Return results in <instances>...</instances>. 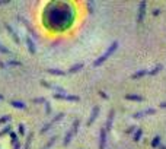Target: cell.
<instances>
[{
    "instance_id": "e0dca14e",
    "label": "cell",
    "mask_w": 166,
    "mask_h": 149,
    "mask_svg": "<svg viewBox=\"0 0 166 149\" xmlns=\"http://www.w3.org/2000/svg\"><path fill=\"white\" fill-rule=\"evenodd\" d=\"M159 143H160V138H159V136H156V138L152 140V146H153V148H156V146H159Z\"/></svg>"
},
{
    "instance_id": "83f0119b",
    "label": "cell",
    "mask_w": 166,
    "mask_h": 149,
    "mask_svg": "<svg viewBox=\"0 0 166 149\" xmlns=\"http://www.w3.org/2000/svg\"><path fill=\"white\" fill-rule=\"evenodd\" d=\"M160 149H166V146H160Z\"/></svg>"
},
{
    "instance_id": "7c38bea8",
    "label": "cell",
    "mask_w": 166,
    "mask_h": 149,
    "mask_svg": "<svg viewBox=\"0 0 166 149\" xmlns=\"http://www.w3.org/2000/svg\"><path fill=\"white\" fill-rule=\"evenodd\" d=\"M6 28H7V31L10 32V35L13 37V39H15L16 42H19V38H18V35H16V32H15V31H13V29H12V28H10L9 25H6Z\"/></svg>"
},
{
    "instance_id": "8992f818",
    "label": "cell",
    "mask_w": 166,
    "mask_h": 149,
    "mask_svg": "<svg viewBox=\"0 0 166 149\" xmlns=\"http://www.w3.org/2000/svg\"><path fill=\"white\" fill-rule=\"evenodd\" d=\"M153 112H155V110H153V108H149V110H144V111L135 112L133 117H134V118H140V117H144L146 114H153Z\"/></svg>"
},
{
    "instance_id": "484cf974",
    "label": "cell",
    "mask_w": 166,
    "mask_h": 149,
    "mask_svg": "<svg viewBox=\"0 0 166 149\" xmlns=\"http://www.w3.org/2000/svg\"><path fill=\"white\" fill-rule=\"evenodd\" d=\"M19 148H21V143H16V145L13 146V149H19Z\"/></svg>"
},
{
    "instance_id": "44dd1931",
    "label": "cell",
    "mask_w": 166,
    "mask_h": 149,
    "mask_svg": "<svg viewBox=\"0 0 166 149\" xmlns=\"http://www.w3.org/2000/svg\"><path fill=\"white\" fill-rule=\"evenodd\" d=\"M10 133V126H6V129H3L1 132H0V136H3V135H6V133Z\"/></svg>"
},
{
    "instance_id": "277c9868",
    "label": "cell",
    "mask_w": 166,
    "mask_h": 149,
    "mask_svg": "<svg viewBox=\"0 0 166 149\" xmlns=\"http://www.w3.org/2000/svg\"><path fill=\"white\" fill-rule=\"evenodd\" d=\"M61 118H63V114H58V115H57L55 118H52V120H51V121H50L48 124H45V127H42V129H41V133L47 132V130H48V129H50V127H51V126H52L54 123H57V121H58V120H61Z\"/></svg>"
},
{
    "instance_id": "d6986e66",
    "label": "cell",
    "mask_w": 166,
    "mask_h": 149,
    "mask_svg": "<svg viewBox=\"0 0 166 149\" xmlns=\"http://www.w3.org/2000/svg\"><path fill=\"white\" fill-rule=\"evenodd\" d=\"M160 70H162V66H156L153 70H150V72H149V74H156V73H159Z\"/></svg>"
},
{
    "instance_id": "4fadbf2b",
    "label": "cell",
    "mask_w": 166,
    "mask_h": 149,
    "mask_svg": "<svg viewBox=\"0 0 166 149\" xmlns=\"http://www.w3.org/2000/svg\"><path fill=\"white\" fill-rule=\"evenodd\" d=\"M125 98L133 101H143V97H138V95H125Z\"/></svg>"
},
{
    "instance_id": "52a82bcc",
    "label": "cell",
    "mask_w": 166,
    "mask_h": 149,
    "mask_svg": "<svg viewBox=\"0 0 166 149\" xmlns=\"http://www.w3.org/2000/svg\"><path fill=\"white\" fill-rule=\"evenodd\" d=\"M55 98H61V100H70V101H79L77 97H72V95H58V94H54Z\"/></svg>"
},
{
    "instance_id": "3957f363",
    "label": "cell",
    "mask_w": 166,
    "mask_h": 149,
    "mask_svg": "<svg viewBox=\"0 0 166 149\" xmlns=\"http://www.w3.org/2000/svg\"><path fill=\"white\" fill-rule=\"evenodd\" d=\"M144 13H146V1H141L140 3V10H138V18H137L138 24H141V21L144 18Z\"/></svg>"
},
{
    "instance_id": "603a6c76",
    "label": "cell",
    "mask_w": 166,
    "mask_h": 149,
    "mask_svg": "<svg viewBox=\"0 0 166 149\" xmlns=\"http://www.w3.org/2000/svg\"><path fill=\"white\" fill-rule=\"evenodd\" d=\"M23 127H25L23 124H19V126H18V132H19L21 135H23V133H25V129H23Z\"/></svg>"
},
{
    "instance_id": "5b68a950",
    "label": "cell",
    "mask_w": 166,
    "mask_h": 149,
    "mask_svg": "<svg viewBox=\"0 0 166 149\" xmlns=\"http://www.w3.org/2000/svg\"><path fill=\"white\" fill-rule=\"evenodd\" d=\"M105 143H106V129L101 130V140H99V149H105Z\"/></svg>"
},
{
    "instance_id": "5bb4252c",
    "label": "cell",
    "mask_w": 166,
    "mask_h": 149,
    "mask_svg": "<svg viewBox=\"0 0 166 149\" xmlns=\"http://www.w3.org/2000/svg\"><path fill=\"white\" fill-rule=\"evenodd\" d=\"M82 67H83V64H82V63H79V64H74V66H73V67H72V69H70L69 72H70V73H74V72L80 70Z\"/></svg>"
},
{
    "instance_id": "2e32d148",
    "label": "cell",
    "mask_w": 166,
    "mask_h": 149,
    "mask_svg": "<svg viewBox=\"0 0 166 149\" xmlns=\"http://www.w3.org/2000/svg\"><path fill=\"white\" fill-rule=\"evenodd\" d=\"M141 135H143V130H141V129H138V130L134 133V140H135V142H138V140H140V138H141Z\"/></svg>"
},
{
    "instance_id": "9a60e30c",
    "label": "cell",
    "mask_w": 166,
    "mask_h": 149,
    "mask_svg": "<svg viewBox=\"0 0 166 149\" xmlns=\"http://www.w3.org/2000/svg\"><path fill=\"white\" fill-rule=\"evenodd\" d=\"M12 105L16 107V108H25V104H23L22 101H21V102H19V101H12Z\"/></svg>"
},
{
    "instance_id": "ffe728a7",
    "label": "cell",
    "mask_w": 166,
    "mask_h": 149,
    "mask_svg": "<svg viewBox=\"0 0 166 149\" xmlns=\"http://www.w3.org/2000/svg\"><path fill=\"white\" fill-rule=\"evenodd\" d=\"M55 139H57V138H51V140H50V142L45 145V148H42V149H48L50 146H51V145H52V143H54V142H55Z\"/></svg>"
},
{
    "instance_id": "8fae6325",
    "label": "cell",
    "mask_w": 166,
    "mask_h": 149,
    "mask_svg": "<svg viewBox=\"0 0 166 149\" xmlns=\"http://www.w3.org/2000/svg\"><path fill=\"white\" fill-rule=\"evenodd\" d=\"M144 74H149V70H140V72L134 73L133 74V79H138V77H141V76H144Z\"/></svg>"
},
{
    "instance_id": "ac0fdd59",
    "label": "cell",
    "mask_w": 166,
    "mask_h": 149,
    "mask_svg": "<svg viewBox=\"0 0 166 149\" xmlns=\"http://www.w3.org/2000/svg\"><path fill=\"white\" fill-rule=\"evenodd\" d=\"M32 138H34V135H32V133H29V135H28V139H26V145H25V149H29V145H31V140H32Z\"/></svg>"
},
{
    "instance_id": "d4e9b609",
    "label": "cell",
    "mask_w": 166,
    "mask_h": 149,
    "mask_svg": "<svg viewBox=\"0 0 166 149\" xmlns=\"http://www.w3.org/2000/svg\"><path fill=\"white\" fill-rule=\"evenodd\" d=\"M50 73H54V74H64V72H60V70H48Z\"/></svg>"
},
{
    "instance_id": "9c48e42d",
    "label": "cell",
    "mask_w": 166,
    "mask_h": 149,
    "mask_svg": "<svg viewBox=\"0 0 166 149\" xmlns=\"http://www.w3.org/2000/svg\"><path fill=\"white\" fill-rule=\"evenodd\" d=\"M112 120H114V110H112V111L109 112V117H108V120H106V130H109V129H111Z\"/></svg>"
},
{
    "instance_id": "ba28073f",
    "label": "cell",
    "mask_w": 166,
    "mask_h": 149,
    "mask_svg": "<svg viewBox=\"0 0 166 149\" xmlns=\"http://www.w3.org/2000/svg\"><path fill=\"white\" fill-rule=\"evenodd\" d=\"M98 112H99V107H95V108H93V112H92V117H90V118H89V121H87V124H89V126H90V124H92V123L96 120V117H98Z\"/></svg>"
},
{
    "instance_id": "cb8c5ba5",
    "label": "cell",
    "mask_w": 166,
    "mask_h": 149,
    "mask_svg": "<svg viewBox=\"0 0 166 149\" xmlns=\"http://www.w3.org/2000/svg\"><path fill=\"white\" fill-rule=\"evenodd\" d=\"M0 51H1V53H7V54H10V51H9L7 48H4V47H1V44H0Z\"/></svg>"
},
{
    "instance_id": "7402d4cb",
    "label": "cell",
    "mask_w": 166,
    "mask_h": 149,
    "mask_svg": "<svg viewBox=\"0 0 166 149\" xmlns=\"http://www.w3.org/2000/svg\"><path fill=\"white\" fill-rule=\"evenodd\" d=\"M6 121H10V115H4V117L0 118V124L1 123H6Z\"/></svg>"
},
{
    "instance_id": "6da1fadb",
    "label": "cell",
    "mask_w": 166,
    "mask_h": 149,
    "mask_svg": "<svg viewBox=\"0 0 166 149\" xmlns=\"http://www.w3.org/2000/svg\"><path fill=\"white\" fill-rule=\"evenodd\" d=\"M117 48H118V42H117V41H114V42L109 45V48L105 51V54H102V56H101V57H99V59H98V60L93 63V66L96 67V66H99L101 63H104V62H105V60H106V59H108V57H109V56H111V54H112V53L117 50Z\"/></svg>"
},
{
    "instance_id": "7a4b0ae2",
    "label": "cell",
    "mask_w": 166,
    "mask_h": 149,
    "mask_svg": "<svg viewBox=\"0 0 166 149\" xmlns=\"http://www.w3.org/2000/svg\"><path fill=\"white\" fill-rule=\"evenodd\" d=\"M77 129H79V120H76L74 123H73V127H72V130L66 135V139H64V145H67V143H70V140H72V136H74L76 133H77Z\"/></svg>"
},
{
    "instance_id": "30bf717a",
    "label": "cell",
    "mask_w": 166,
    "mask_h": 149,
    "mask_svg": "<svg viewBox=\"0 0 166 149\" xmlns=\"http://www.w3.org/2000/svg\"><path fill=\"white\" fill-rule=\"evenodd\" d=\"M26 41H28V47H29V51H31V53H35V51H37V47H35L34 41H31V38H28Z\"/></svg>"
},
{
    "instance_id": "4316f807",
    "label": "cell",
    "mask_w": 166,
    "mask_h": 149,
    "mask_svg": "<svg viewBox=\"0 0 166 149\" xmlns=\"http://www.w3.org/2000/svg\"><path fill=\"white\" fill-rule=\"evenodd\" d=\"M160 107H163V108H165V107H166V102H163V104H160Z\"/></svg>"
}]
</instances>
